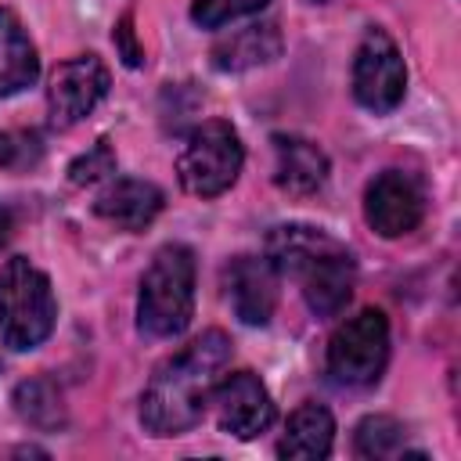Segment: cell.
I'll return each mask as SVG.
<instances>
[{"label":"cell","instance_id":"1","mask_svg":"<svg viewBox=\"0 0 461 461\" xmlns=\"http://www.w3.org/2000/svg\"><path fill=\"white\" fill-rule=\"evenodd\" d=\"M230 360V339L216 328L202 331L176 357L155 367L140 396V425L151 436H180L194 429L209 407V393Z\"/></svg>","mask_w":461,"mask_h":461},{"label":"cell","instance_id":"2","mask_svg":"<svg viewBox=\"0 0 461 461\" xmlns=\"http://www.w3.org/2000/svg\"><path fill=\"white\" fill-rule=\"evenodd\" d=\"M267 259L277 274L299 281L306 306L317 317H339L357 285V263L349 249L328 230L306 223H281L267 234Z\"/></svg>","mask_w":461,"mask_h":461},{"label":"cell","instance_id":"3","mask_svg":"<svg viewBox=\"0 0 461 461\" xmlns=\"http://www.w3.org/2000/svg\"><path fill=\"white\" fill-rule=\"evenodd\" d=\"M194 313V252L180 241L162 245L144 277L137 295V324L155 339H173L191 324Z\"/></svg>","mask_w":461,"mask_h":461},{"label":"cell","instance_id":"4","mask_svg":"<svg viewBox=\"0 0 461 461\" xmlns=\"http://www.w3.org/2000/svg\"><path fill=\"white\" fill-rule=\"evenodd\" d=\"M58 321L50 277L14 256L0 267V339L11 349H36Z\"/></svg>","mask_w":461,"mask_h":461},{"label":"cell","instance_id":"5","mask_svg":"<svg viewBox=\"0 0 461 461\" xmlns=\"http://www.w3.org/2000/svg\"><path fill=\"white\" fill-rule=\"evenodd\" d=\"M241 162H245V148H241L238 130L223 119H205L202 126L191 130L176 158V176L187 194L216 198L238 180Z\"/></svg>","mask_w":461,"mask_h":461},{"label":"cell","instance_id":"6","mask_svg":"<svg viewBox=\"0 0 461 461\" xmlns=\"http://www.w3.org/2000/svg\"><path fill=\"white\" fill-rule=\"evenodd\" d=\"M389 360V321L382 310L367 306L346 317L328 339V375L339 385L364 389L375 385Z\"/></svg>","mask_w":461,"mask_h":461},{"label":"cell","instance_id":"7","mask_svg":"<svg viewBox=\"0 0 461 461\" xmlns=\"http://www.w3.org/2000/svg\"><path fill=\"white\" fill-rule=\"evenodd\" d=\"M403 90H407V68L400 47L393 43L389 32L367 29L353 58V97L367 112L382 115L403 101Z\"/></svg>","mask_w":461,"mask_h":461},{"label":"cell","instance_id":"8","mask_svg":"<svg viewBox=\"0 0 461 461\" xmlns=\"http://www.w3.org/2000/svg\"><path fill=\"white\" fill-rule=\"evenodd\" d=\"M108 83H112V76L97 54H79V58L61 61L50 76V86H47L50 126L68 130L79 119H86L101 104V97L108 94Z\"/></svg>","mask_w":461,"mask_h":461},{"label":"cell","instance_id":"9","mask_svg":"<svg viewBox=\"0 0 461 461\" xmlns=\"http://www.w3.org/2000/svg\"><path fill=\"white\" fill-rule=\"evenodd\" d=\"M209 403L216 411L220 432L234 436V439H252V436L267 432L274 421V400L252 371L220 375V382L209 393Z\"/></svg>","mask_w":461,"mask_h":461},{"label":"cell","instance_id":"10","mask_svg":"<svg viewBox=\"0 0 461 461\" xmlns=\"http://www.w3.org/2000/svg\"><path fill=\"white\" fill-rule=\"evenodd\" d=\"M425 216V194L414 176L400 169L378 173L364 191V220L382 238H403L411 234Z\"/></svg>","mask_w":461,"mask_h":461},{"label":"cell","instance_id":"11","mask_svg":"<svg viewBox=\"0 0 461 461\" xmlns=\"http://www.w3.org/2000/svg\"><path fill=\"white\" fill-rule=\"evenodd\" d=\"M277 270L267 256H238L223 270L227 299L245 324H267L277 310Z\"/></svg>","mask_w":461,"mask_h":461},{"label":"cell","instance_id":"12","mask_svg":"<svg viewBox=\"0 0 461 461\" xmlns=\"http://www.w3.org/2000/svg\"><path fill=\"white\" fill-rule=\"evenodd\" d=\"M162 202H166V194L151 180L122 176V180H112L94 198V212L119 230H144L162 212Z\"/></svg>","mask_w":461,"mask_h":461},{"label":"cell","instance_id":"13","mask_svg":"<svg viewBox=\"0 0 461 461\" xmlns=\"http://www.w3.org/2000/svg\"><path fill=\"white\" fill-rule=\"evenodd\" d=\"M328 180V155L295 133H274V184L285 194H313Z\"/></svg>","mask_w":461,"mask_h":461},{"label":"cell","instance_id":"14","mask_svg":"<svg viewBox=\"0 0 461 461\" xmlns=\"http://www.w3.org/2000/svg\"><path fill=\"white\" fill-rule=\"evenodd\" d=\"M285 40L281 29L274 22H252L245 29H234L227 36L216 40L212 47V65L220 72H245V68H259L270 65L281 54Z\"/></svg>","mask_w":461,"mask_h":461},{"label":"cell","instance_id":"15","mask_svg":"<svg viewBox=\"0 0 461 461\" xmlns=\"http://www.w3.org/2000/svg\"><path fill=\"white\" fill-rule=\"evenodd\" d=\"M335 418L321 403H303L288 414V425L277 439V454L285 461H317L331 454Z\"/></svg>","mask_w":461,"mask_h":461},{"label":"cell","instance_id":"16","mask_svg":"<svg viewBox=\"0 0 461 461\" xmlns=\"http://www.w3.org/2000/svg\"><path fill=\"white\" fill-rule=\"evenodd\" d=\"M40 76V58L22 29L18 14L0 7V97H11L25 86H32Z\"/></svg>","mask_w":461,"mask_h":461},{"label":"cell","instance_id":"17","mask_svg":"<svg viewBox=\"0 0 461 461\" xmlns=\"http://www.w3.org/2000/svg\"><path fill=\"white\" fill-rule=\"evenodd\" d=\"M14 411L22 414V421H29L32 429H61L65 425V403L58 396V389L47 378H29L14 389Z\"/></svg>","mask_w":461,"mask_h":461},{"label":"cell","instance_id":"18","mask_svg":"<svg viewBox=\"0 0 461 461\" xmlns=\"http://www.w3.org/2000/svg\"><path fill=\"white\" fill-rule=\"evenodd\" d=\"M403 443H407V432L389 414H367L357 425V432H353L357 457H371V461H378V457H403L407 454Z\"/></svg>","mask_w":461,"mask_h":461},{"label":"cell","instance_id":"19","mask_svg":"<svg viewBox=\"0 0 461 461\" xmlns=\"http://www.w3.org/2000/svg\"><path fill=\"white\" fill-rule=\"evenodd\" d=\"M270 0H194L191 4V18L194 25L202 29H220L234 18H245V14H256L263 11Z\"/></svg>","mask_w":461,"mask_h":461},{"label":"cell","instance_id":"20","mask_svg":"<svg viewBox=\"0 0 461 461\" xmlns=\"http://www.w3.org/2000/svg\"><path fill=\"white\" fill-rule=\"evenodd\" d=\"M108 173H115V151H112V144H108L104 137H101L97 144H90L83 155H76L72 166H68V180H72L76 187L97 184V180H104Z\"/></svg>","mask_w":461,"mask_h":461},{"label":"cell","instance_id":"21","mask_svg":"<svg viewBox=\"0 0 461 461\" xmlns=\"http://www.w3.org/2000/svg\"><path fill=\"white\" fill-rule=\"evenodd\" d=\"M112 40H115V50H119L122 65H130V68H140V65H144V50H140V43H137V32H133V14H130V11H126L119 22H115Z\"/></svg>","mask_w":461,"mask_h":461},{"label":"cell","instance_id":"22","mask_svg":"<svg viewBox=\"0 0 461 461\" xmlns=\"http://www.w3.org/2000/svg\"><path fill=\"white\" fill-rule=\"evenodd\" d=\"M22 140H25V137H14V133L0 130V166H22V162H25Z\"/></svg>","mask_w":461,"mask_h":461},{"label":"cell","instance_id":"23","mask_svg":"<svg viewBox=\"0 0 461 461\" xmlns=\"http://www.w3.org/2000/svg\"><path fill=\"white\" fill-rule=\"evenodd\" d=\"M11 227H14L11 209H4V205H0V249H4V245H7V238H11Z\"/></svg>","mask_w":461,"mask_h":461},{"label":"cell","instance_id":"24","mask_svg":"<svg viewBox=\"0 0 461 461\" xmlns=\"http://www.w3.org/2000/svg\"><path fill=\"white\" fill-rule=\"evenodd\" d=\"M317 4H321V0H317Z\"/></svg>","mask_w":461,"mask_h":461}]
</instances>
